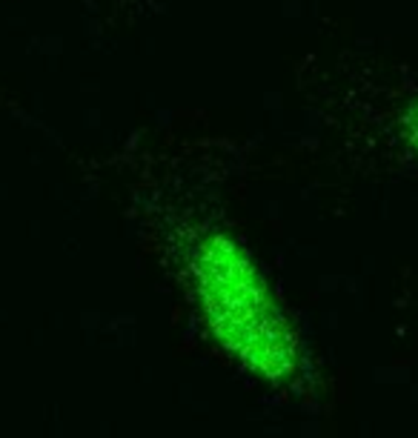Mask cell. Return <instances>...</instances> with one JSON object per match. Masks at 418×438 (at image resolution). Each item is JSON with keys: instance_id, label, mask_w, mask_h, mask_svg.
Segmentation results:
<instances>
[{"instance_id": "cell-1", "label": "cell", "mask_w": 418, "mask_h": 438, "mask_svg": "<svg viewBox=\"0 0 418 438\" xmlns=\"http://www.w3.org/2000/svg\"><path fill=\"white\" fill-rule=\"evenodd\" d=\"M195 281L215 335L267 378H284L295 347L281 309L269 298L252 261L229 238L212 235L195 252Z\"/></svg>"}, {"instance_id": "cell-2", "label": "cell", "mask_w": 418, "mask_h": 438, "mask_svg": "<svg viewBox=\"0 0 418 438\" xmlns=\"http://www.w3.org/2000/svg\"><path fill=\"white\" fill-rule=\"evenodd\" d=\"M407 129H410L413 143L418 146V106H413V112H410V118H407Z\"/></svg>"}]
</instances>
